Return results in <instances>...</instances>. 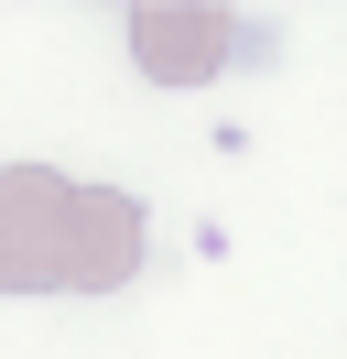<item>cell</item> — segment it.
<instances>
[{"label":"cell","instance_id":"obj_2","mask_svg":"<svg viewBox=\"0 0 347 359\" xmlns=\"http://www.w3.org/2000/svg\"><path fill=\"white\" fill-rule=\"evenodd\" d=\"M239 44H250V22L206 11V0H141L130 11V66L152 88H206V76L239 66Z\"/></svg>","mask_w":347,"mask_h":359},{"label":"cell","instance_id":"obj_1","mask_svg":"<svg viewBox=\"0 0 347 359\" xmlns=\"http://www.w3.org/2000/svg\"><path fill=\"white\" fill-rule=\"evenodd\" d=\"M152 250L141 196L43 163H0V294H120Z\"/></svg>","mask_w":347,"mask_h":359}]
</instances>
